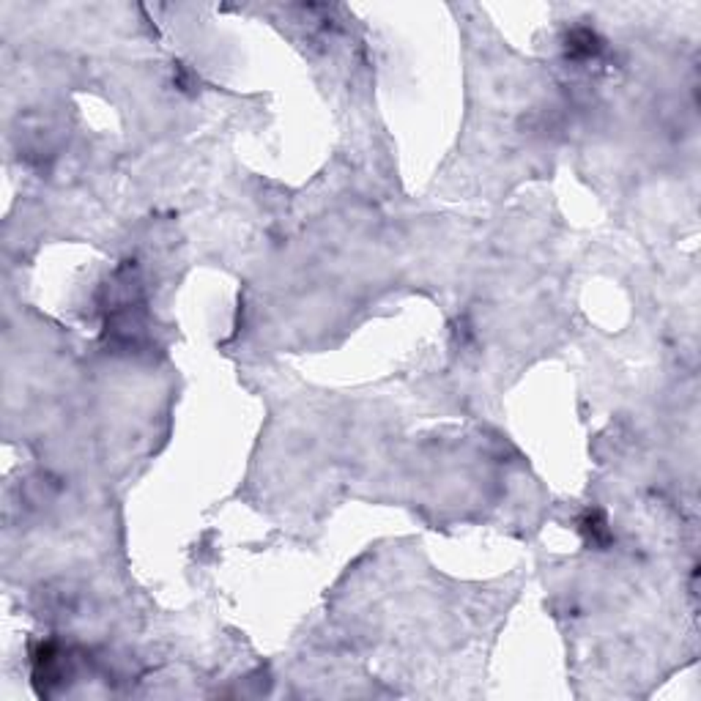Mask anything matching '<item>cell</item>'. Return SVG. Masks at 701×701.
Returning a JSON list of instances; mask_svg holds the SVG:
<instances>
[{
	"label": "cell",
	"mask_w": 701,
	"mask_h": 701,
	"mask_svg": "<svg viewBox=\"0 0 701 701\" xmlns=\"http://www.w3.org/2000/svg\"><path fill=\"white\" fill-rule=\"evenodd\" d=\"M581 529L586 532V537L592 542H606L608 540V529L606 521L600 518V512H586L583 521H581Z\"/></svg>",
	"instance_id": "1"
}]
</instances>
